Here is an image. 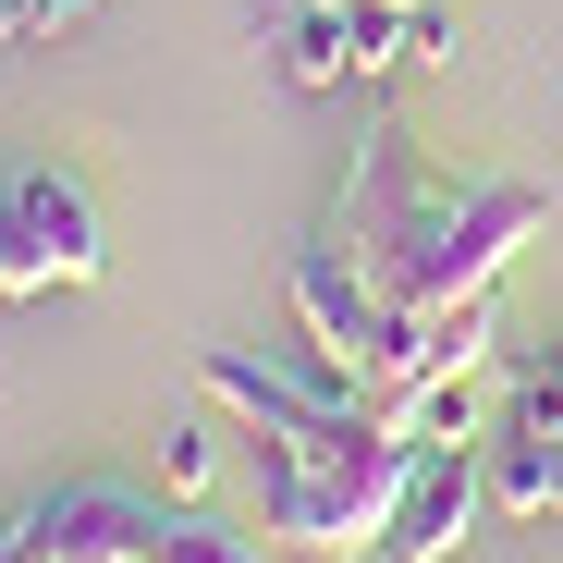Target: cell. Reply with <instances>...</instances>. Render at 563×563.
<instances>
[{
  "label": "cell",
  "instance_id": "6da1fadb",
  "mask_svg": "<svg viewBox=\"0 0 563 563\" xmlns=\"http://www.w3.org/2000/svg\"><path fill=\"white\" fill-rule=\"evenodd\" d=\"M197 380L257 429L269 453V503H257V539H295L319 563H355L393 539V503L417 478V441L367 405L343 367L307 343V355H245V343H209Z\"/></svg>",
  "mask_w": 563,
  "mask_h": 563
},
{
  "label": "cell",
  "instance_id": "7a4b0ae2",
  "mask_svg": "<svg viewBox=\"0 0 563 563\" xmlns=\"http://www.w3.org/2000/svg\"><path fill=\"white\" fill-rule=\"evenodd\" d=\"M319 233L355 257V282H367L393 319H429V307H465V295L503 282V257L539 233V184H515V172L441 184V172L417 159L405 111H367L355 172H343V197H331Z\"/></svg>",
  "mask_w": 563,
  "mask_h": 563
},
{
  "label": "cell",
  "instance_id": "3957f363",
  "mask_svg": "<svg viewBox=\"0 0 563 563\" xmlns=\"http://www.w3.org/2000/svg\"><path fill=\"white\" fill-rule=\"evenodd\" d=\"M13 563H269L245 527L221 515H184L135 478H74V490H37L13 527H0Z\"/></svg>",
  "mask_w": 563,
  "mask_h": 563
},
{
  "label": "cell",
  "instance_id": "277c9868",
  "mask_svg": "<svg viewBox=\"0 0 563 563\" xmlns=\"http://www.w3.org/2000/svg\"><path fill=\"white\" fill-rule=\"evenodd\" d=\"M99 197L62 159H13L0 172V295H74L99 282Z\"/></svg>",
  "mask_w": 563,
  "mask_h": 563
},
{
  "label": "cell",
  "instance_id": "5b68a950",
  "mask_svg": "<svg viewBox=\"0 0 563 563\" xmlns=\"http://www.w3.org/2000/svg\"><path fill=\"white\" fill-rule=\"evenodd\" d=\"M295 319H307V343L343 367L355 393H380V367H393L405 319H393V307H380V295L355 282V257H343L331 233H307V245H295Z\"/></svg>",
  "mask_w": 563,
  "mask_h": 563
},
{
  "label": "cell",
  "instance_id": "8992f818",
  "mask_svg": "<svg viewBox=\"0 0 563 563\" xmlns=\"http://www.w3.org/2000/svg\"><path fill=\"white\" fill-rule=\"evenodd\" d=\"M490 503L563 515V343L515 367V405H503V441H490Z\"/></svg>",
  "mask_w": 563,
  "mask_h": 563
},
{
  "label": "cell",
  "instance_id": "52a82bcc",
  "mask_svg": "<svg viewBox=\"0 0 563 563\" xmlns=\"http://www.w3.org/2000/svg\"><path fill=\"white\" fill-rule=\"evenodd\" d=\"M478 441H429L417 453V478H405V503H393V539H380V563H453L465 551V515H478Z\"/></svg>",
  "mask_w": 563,
  "mask_h": 563
},
{
  "label": "cell",
  "instance_id": "ba28073f",
  "mask_svg": "<svg viewBox=\"0 0 563 563\" xmlns=\"http://www.w3.org/2000/svg\"><path fill=\"white\" fill-rule=\"evenodd\" d=\"M269 37H282V74H295V86H343L355 74V25L343 13H282Z\"/></svg>",
  "mask_w": 563,
  "mask_h": 563
},
{
  "label": "cell",
  "instance_id": "9c48e42d",
  "mask_svg": "<svg viewBox=\"0 0 563 563\" xmlns=\"http://www.w3.org/2000/svg\"><path fill=\"white\" fill-rule=\"evenodd\" d=\"M62 25V0H0V37H49Z\"/></svg>",
  "mask_w": 563,
  "mask_h": 563
},
{
  "label": "cell",
  "instance_id": "30bf717a",
  "mask_svg": "<svg viewBox=\"0 0 563 563\" xmlns=\"http://www.w3.org/2000/svg\"><path fill=\"white\" fill-rule=\"evenodd\" d=\"M282 13H355V0H269V25H282Z\"/></svg>",
  "mask_w": 563,
  "mask_h": 563
},
{
  "label": "cell",
  "instance_id": "8fae6325",
  "mask_svg": "<svg viewBox=\"0 0 563 563\" xmlns=\"http://www.w3.org/2000/svg\"><path fill=\"white\" fill-rule=\"evenodd\" d=\"M62 13H99V0H62Z\"/></svg>",
  "mask_w": 563,
  "mask_h": 563
}]
</instances>
